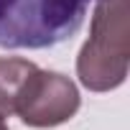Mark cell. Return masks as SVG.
<instances>
[{
	"mask_svg": "<svg viewBox=\"0 0 130 130\" xmlns=\"http://www.w3.org/2000/svg\"><path fill=\"white\" fill-rule=\"evenodd\" d=\"M79 107L82 97L69 77L36 67L15 97L13 115H18L21 122L28 127L46 130L69 122L79 112Z\"/></svg>",
	"mask_w": 130,
	"mask_h": 130,
	"instance_id": "3957f363",
	"label": "cell"
},
{
	"mask_svg": "<svg viewBox=\"0 0 130 130\" xmlns=\"http://www.w3.org/2000/svg\"><path fill=\"white\" fill-rule=\"evenodd\" d=\"M36 64L21 56H0V117H10L15 107V97L23 82L31 77Z\"/></svg>",
	"mask_w": 130,
	"mask_h": 130,
	"instance_id": "277c9868",
	"label": "cell"
},
{
	"mask_svg": "<svg viewBox=\"0 0 130 130\" xmlns=\"http://www.w3.org/2000/svg\"><path fill=\"white\" fill-rule=\"evenodd\" d=\"M0 130H10V127H8V122H5V117H0Z\"/></svg>",
	"mask_w": 130,
	"mask_h": 130,
	"instance_id": "5b68a950",
	"label": "cell"
},
{
	"mask_svg": "<svg viewBox=\"0 0 130 130\" xmlns=\"http://www.w3.org/2000/svg\"><path fill=\"white\" fill-rule=\"evenodd\" d=\"M92 0H0V48H51L72 38Z\"/></svg>",
	"mask_w": 130,
	"mask_h": 130,
	"instance_id": "7a4b0ae2",
	"label": "cell"
},
{
	"mask_svg": "<svg viewBox=\"0 0 130 130\" xmlns=\"http://www.w3.org/2000/svg\"><path fill=\"white\" fill-rule=\"evenodd\" d=\"M130 3L97 0L89 38L77 56V77L89 92H112L125 84L130 69Z\"/></svg>",
	"mask_w": 130,
	"mask_h": 130,
	"instance_id": "6da1fadb",
	"label": "cell"
}]
</instances>
